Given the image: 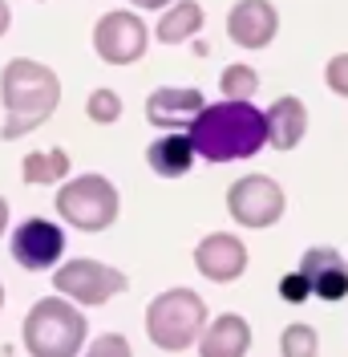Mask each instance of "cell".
<instances>
[{"instance_id":"26","label":"cell","mask_w":348,"mask_h":357,"mask_svg":"<svg viewBox=\"0 0 348 357\" xmlns=\"http://www.w3.org/2000/svg\"><path fill=\"white\" fill-rule=\"evenodd\" d=\"M8 24H13V8H8V0H0V37L8 33Z\"/></svg>"},{"instance_id":"21","label":"cell","mask_w":348,"mask_h":357,"mask_svg":"<svg viewBox=\"0 0 348 357\" xmlns=\"http://www.w3.org/2000/svg\"><path fill=\"white\" fill-rule=\"evenodd\" d=\"M86 118L93 126H113L118 118H122V98H118V89H93L86 98Z\"/></svg>"},{"instance_id":"27","label":"cell","mask_w":348,"mask_h":357,"mask_svg":"<svg viewBox=\"0 0 348 357\" xmlns=\"http://www.w3.org/2000/svg\"><path fill=\"white\" fill-rule=\"evenodd\" d=\"M8 220H13V215H8V199H4V195H0V236H4V231H8Z\"/></svg>"},{"instance_id":"14","label":"cell","mask_w":348,"mask_h":357,"mask_svg":"<svg viewBox=\"0 0 348 357\" xmlns=\"http://www.w3.org/2000/svg\"><path fill=\"white\" fill-rule=\"evenodd\" d=\"M198 357H247L251 349V325L239 312H223L215 321H207V329L198 337Z\"/></svg>"},{"instance_id":"19","label":"cell","mask_w":348,"mask_h":357,"mask_svg":"<svg viewBox=\"0 0 348 357\" xmlns=\"http://www.w3.org/2000/svg\"><path fill=\"white\" fill-rule=\"evenodd\" d=\"M219 89H223L227 102H251L255 89H260V73H255V66H243V61L223 66V73H219Z\"/></svg>"},{"instance_id":"7","label":"cell","mask_w":348,"mask_h":357,"mask_svg":"<svg viewBox=\"0 0 348 357\" xmlns=\"http://www.w3.org/2000/svg\"><path fill=\"white\" fill-rule=\"evenodd\" d=\"M283 211H287V195L271 175H243L227 187V215L239 227H251V231L276 227Z\"/></svg>"},{"instance_id":"16","label":"cell","mask_w":348,"mask_h":357,"mask_svg":"<svg viewBox=\"0 0 348 357\" xmlns=\"http://www.w3.org/2000/svg\"><path fill=\"white\" fill-rule=\"evenodd\" d=\"M195 158H198V151L187 130H166L146 146V167L158 178H182L195 167Z\"/></svg>"},{"instance_id":"22","label":"cell","mask_w":348,"mask_h":357,"mask_svg":"<svg viewBox=\"0 0 348 357\" xmlns=\"http://www.w3.org/2000/svg\"><path fill=\"white\" fill-rule=\"evenodd\" d=\"M81 357H134V345L122 333H97Z\"/></svg>"},{"instance_id":"12","label":"cell","mask_w":348,"mask_h":357,"mask_svg":"<svg viewBox=\"0 0 348 357\" xmlns=\"http://www.w3.org/2000/svg\"><path fill=\"white\" fill-rule=\"evenodd\" d=\"M280 33V13L271 0H235L227 13V37L239 49H267Z\"/></svg>"},{"instance_id":"15","label":"cell","mask_w":348,"mask_h":357,"mask_svg":"<svg viewBox=\"0 0 348 357\" xmlns=\"http://www.w3.org/2000/svg\"><path fill=\"white\" fill-rule=\"evenodd\" d=\"M267 146L271 151H296L308 134V106L296 93H283L267 106Z\"/></svg>"},{"instance_id":"25","label":"cell","mask_w":348,"mask_h":357,"mask_svg":"<svg viewBox=\"0 0 348 357\" xmlns=\"http://www.w3.org/2000/svg\"><path fill=\"white\" fill-rule=\"evenodd\" d=\"M134 8H142V13H166L174 0H130Z\"/></svg>"},{"instance_id":"4","label":"cell","mask_w":348,"mask_h":357,"mask_svg":"<svg viewBox=\"0 0 348 357\" xmlns=\"http://www.w3.org/2000/svg\"><path fill=\"white\" fill-rule=\"evenodd\" d=\"M207 329V301L195 289H166L146 305V337L162 354H187Z\"/></svg>"},{"instance_id":"17","label":"cell","mask_w":348,"mask_h":357,"mask_svg":"<svg viewBox=\"0 0 348 357\" xmlns=\"http://www.w3.org/2000/svg\"><path fill=\"white\" fill-rule=\"evenodd\" d=\"M203 24H207V13H203L198 0H174L171 8L158 17L154 37L162 45H182V41H191V37H198Z\"/></svg>"},{"instance_id":"8","label":"cell","mask_w":348,"mask_h":357,"mask_svg":"<svg viewBox=\"0 0 348 357\" xmlns=\"http://www.w3.org/2000/svg\"><path fill=\"white\" fill-rule=\"evenodd\" d=\"M146 45H150V29L130 8H109L93 24V53L106 66H138L146 57Z\"/></svg>"},{"instance_id":"6","label":"cell","mask_w":348,"mask_h":357,"mask_svg":"<svg viewBox=\"0 0 348 357\" xmlns=\"http://www.w3.org/2000/svg\"><path fill=\"white\" fill-rule=\"evenodd\" d=\"M130 289V276L113 264H102V260H89V256H77V260H61L53 268V292L57 296H69L73 305L81 309H97V305H109L113 296Z\"/></svg>"},{"instance_id":"24","label":"cell","mask_w":348,"mask_h":357,"mask_svg":"<svg viewBox=\"0 0 348 357\" xmlns=\"http://www.w3.org/2000/svg\"><path fill=\"white\" fill-rule=\"evenodd\" d=\"M324 86L332 89L336 98H348V53L328 57V66H324Z\"/></svg>"},{"instance_id":"23","label":"cell","mask_w":348,"mask_h":357,"mask_svg":"<svg viewBox=\"0 0 348 357\" xmlns=\"http://www.w3.org/2000/svg\"><path fill=\"white\" fill-rule=\"evenodd\" d=\"M280 296L287 301V305H304L308 296H312V284H308V276L300 272V268L280 276Z\"/></svg>"},{"instance_id":"20","label":"cell","mask_w":348,"mask_h":357,"mask_svg":"<svg viewBox=\"0 0 348 357\" xmlns=\"http://www.w3.org/2000/svg\"><path fill=\"white\" fill-rule=\"evenodd\" d=\"M280 354L283 357H316L320 354V333L304 325V321H296V325H287L280 333Z\"/></svg>"},{"instance_id":"1","label":"cell","mask_w":348,"mask_h":357,"mask_svg":"<svg viewBox=\"0 0 348 357\" xmlns=\"http://www.w3.org/2000/svg\"><path fill=\"white\" fill-rule=\"evenodd\" d=\"M191 142L207 162H243L267 146V114L255 102H207L191 122Z\"/></svg>"},{"instance_id":"18","label":"cell","mask_w":348,"mask_h":357,"mask_svg":"<svg viewBox=\"0 0 348 357\" xmlns=\"http://www.w3.org/2000/svg\"><path fill=\"white\" fill-rule=\"evenodd\" d=\"M69 151L65 146H49V151H29L21 158V175L24 183H33V187H61L69 178Z\"/></svg>"},{"instance_id":"2","label":"cell","mask_w":348,"mask_h":357,"mask_svg":"<svg viewBox=\"0 0 348 357\" xmlns=\"http://www.w3.org/2000/svg\"><path fill=\"white\" fill-rule=\"evenodd\" d=\"M0 102H4V126L0 138L17 142L29 138L33 130H41L45 122L61 106V77L57 69H49L45 61L33 57H13L0 69Z\"/></svg>"},{"instance_id":"11","label":"cell","mask_w":348,"mask_h":357,"mask_svg":"<svg viewBox=\"0 0 348 357\" xmlns=\"http://www.w3.org/2000/svg\"><path fill=\"white\" fill-rule=\"evenodd\" d=\"M207 98L195 86H158L146 93V122L154 130H191Z\"/></svg>"},{"instance_id":"9","label":"cell","mask_w":348,"mask_h":357,"mask_svg":"<svg viewBox=\"0 0 348 357\" xmlns=\"http://www.w3.org/2000/svg\"><path fill=\"white\" fill-rule=\"evenodd\" d=\"M65 227L45 215H33L13 227V260L24 268V272H53L65 256Z\"/></svg>"},{"instance_id":"5","label":"cell","mask_w":348,"mask_h":357,"mask_svg":"<svg viewBox=\"0 0 348 357\" xmlns=\"http://www.w3.org/2000/svg\"><path fill=\"white\" fill-rule=\"evenodd\" d=\"M53 207H57L61 223L77 227V231H106V227L118 223L122 195H118V187H113L106 175L89 171V175L65 178V183L57 187Z\"/></svg>"},{"instance_id":"10","label":"cell","mask_w":348,"mask_h":357,"mask_svg":"<svg viewBox=\"0 0 348 357\" xmlns=\"http://www.w3.org/2000/svg\"><path fill=\"white\" fill-rule=\"evenodd\" d=\"M195 268L211 284H235L247 272V244L235 231H211L195 244Z\"/></svg>"},{"instance_id":"13","label":"cell","mask_w":348,"mask_h":357,"mask_svg":"<svg viewBox=\"0 0 348 357\" xmlns=\"http://www.w3.org/2000/svg\"><path fill=\"white\" fill-rule=\"evenodd\" d=\"M300 272L308 276L316 301L336 305V301L348 296V260L336 252V248H324V244L308 248L304 256H300Z\"/></svg>"},{"instance_id":"28","label":"cell","mask_w":348,"mask_h":357,"mask_svg":"<svg viewBox=\"0 0 348 357\" xmlns=\"http://www.w3.org/2000/svg\"><path fill=\"white\" fill-rule=\"evenodd\" d=\"M0 309H4V284H0Z\"/></svg>"},{"instance_id":"3","label":"cell","mask_w":348,"mask_h":357,"mask_svg":"<svg viewBox=\"0 0 348 357\" xmlns=\"http://www.w3.org/2000/svg\"><path fill=\"white\" fill-rule=\"evenodd\" d=\"M21 341L29 357H81L89 345V325L81 305L69 296H41L21 321Z\"/></svg>"}]
</instances>
